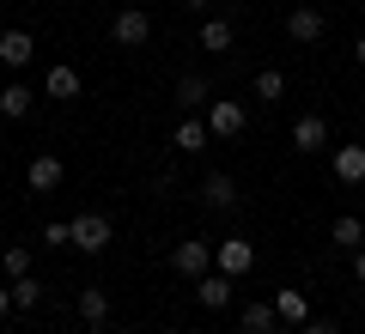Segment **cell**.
Returning a JSON list of instances; mask_svg holds the SVG:
<instances>
[{"mask_svg":"<svg viewBox=\"0 0 365 334\" xmlns=\"http://www.w3.org/2000/svg\"><path fill=\"white\" fill-rule=\"evenodd\" d=\"M6 310H13V286H0V316H6Z\"/></svg>","mask_w":365,"mask_h":334,"instance_id":"cell-28","label":"cell"},{"mask_svg":"<svg viewBox=\"0 0 365 334\" xmlns=\"http://www.w3.org/2000/svg\"><path fill=\"white\" fill-rule=\"evenodd\" d=\"M292 146H299V152H323L329 146V122L323 116H299L292 122Z\"/></svg>","mask_w":365,"mask_h":334,"instance_id":"cell-11","label":"cell"},{"mask_svg":"<svg viewBox=\"0 0 365 334\" xmlns=\"http://www.w3.org/2000/svg\"><path fill=\"white\" fill-rule=\"evenodd\" d=\"M359 244H365V219H359Z\"/></svg>","mask_w":365,"mask_h":334,"instance_id":"cell-31","label":"cell"},{"mask_svg":"<svg viewBox=\"0 0 365 334\" xmlns=\"http://www.w3.org/2000/svg\"><path fill=\"white\" fill-rule=\"evenodd\" d=\"M353 280H365V244L353 249Z\"/></svg>","mask_w":365,"mask_h":334,"instance_id":"cell-27","label":"cell"},{"mask_svg":"<svg viewBox=\"0 0 365 334\" xmlns=\"http://www.w3.org/2000/svg\"><path fill=\"white\" fill-rule=\"evenodd\" d=\"M79 322H86L91 334L104 328V322H110V292H98V286H86V292H79Z\"/></svg>","mask_w":365,"mask_h":334,"instance_id":"cell-13","label":"cell"},{"mask_svg":"<svg viewBox=\"0 0 365 334\" xmlns=\"http://www.w3.org/2000/svg\"><path fill=\"white\" fill-rule=\"evenodd\" d=\"M237 201H244V194H237V182L225 177V170H207V177H201V207H213V213H237Z\"/></svg>","mask_w":365,"mask_h":334,"instance_id":"cell-6","label":"cell"},{"mask_svg":"<svg viewBox=\"0 0 365 334\" xmlns=\"http://www.w3.org/2000/svg\"><path fill=\"white\" fill-rule=\"evenodd\" d=\"M237 328H244V334H274V328H280V316H274V304H244Z\"/></svg>","mask_w":365,"mask_h":334,"instance_id":"cell-17","label":"cell"},{"mask_svg":"<svg viewBox=\"0 0 365 334\" xmlns=\"http://www.w3.org/2000/svg\"><path fill=\"white\" fill-rule=\"evenodd\" d=\"M256 98L280 103V98H287V73H280V67H262V73H256Z\"/></svg>","mask_w":365,"mask_h":334,"instance_id":"cell-21","label":"cell"},{"mask_svg":"<svg viewBox=\"0 0 365 334\" xmlns=\"http://www.w3.org/2000/svg\"><path fill=\"white\" fill-rule=\"evenodd\" d=\"M116 334H140V328H116Z\"/></svg>","mask_w":365,"mask_h":334,"instance_id":"cell-32","label":"cell"},{"mask_svg":"<svg viewBox=\"0 0 365 334\" xmlns=\"http://www.w3.org/2000/svg\"><path fill=\"white\" fill-rule=\"evenodd\" d=\"M182 6H207V0H182Z\"/></svg>","mask_w":365,"mask_h":334,"instance_id":"cell-30","label":"cell"},{"mask_svg":"<svg viewBox=\"0 0 365 334\" xmlns=\"http://www.w3.org/2000/svg\"><path fill=\"white\" fill-rule=\"evenodd\" d=\"M353 61H359V67H365V37H359V43H353Z\"/></svg>","mask_w":365,"mask_h":334,"instance_id":"cell-29","label":"cell"},{"mask_svg":"<svg viewBox=\"0 0 365 334\" xmlns=\"http://www.w3.org/2000/svg\"><path fill=\"white\" fill-rule=\"evenodd\" d=\"M335 177L341 182H365V146H335Z\"/></svg>","mask_w":365,"mask_h":334,"instance_id":"cell-16","label":"cell"},{"mask_svg":"<svg viewBox=\"0 0 365 334\" xmlns=\"http://www.w3.org/2000/svg\"><path fill=\"white\" fill-rule=\"evenodd\" d=\"M170 268L182 273V280H201V273L213 268V244H201V237H189V244L170 249Z\"/></svg>","mask_w":365,"mask_h":334,"instance_id":"cell-5","label":"cell"},{"mask_svg":"<svg viewBox=\"0 0 365 334\" xmlns=\"http://www.w3.org/2000/svg\"><path fill=\"white\" fill-rule=\"evenodd\" d=\"M207 140H213V134H207V122H201V116H182L177 134H170V146H177V152H207Z\"/></svg>","mask_w":365,"mask_h":334,"instance_id":"cell-12","label":"cell"},{"mask_svg":"<svg viewBox=\"0 0 365 334\" xmlns=\"http://www.w3.org/2000/svg\"><path fill=\"white\" fill-rule=\"evenodd\" d=\"M165 334H182V328H165Z\"/></svg>","mask_w":365,"mask_h":334,"instance_id":"cell-33","label":"cell"},{"mask_svg":"<svg viewBox=\"0 0 365 334\" xmlns=\"http://www.w3.org/2000/svg\"><path fill=\"white\" fill-rule=\"evenodd\" d=\"M110 37H116V43H122V49H140V43H146V37H153V19H146V13H140V6H122V13H116V19H110Z\"/></svg>","mask_w":365,"mask_h":334,"instance_id":"cell-4","label":"cell"},{"mask_svg":"<svg viewBox=\"0 0 365 334\" xmlns=\"http://www.w3.org/2000/svg\"><path fill=\"white\" fill-rule=\"evenodd\" d=\"M244 128H250V110L237 98H213L207 103V134H213V140H237Z\"/></svg>","mask_w":365,"mask_h":334,"instance_id":"cell-1","label":"cell"},{"mask_svg":"<svg viewBox=\"0 0 365 334\" xmlns=\"http://www.w3.org/2000/svg\"><path fill=\"white\" fill-rule=\"evenodd\" d=\"M213 268L232 273V280H244V273L256 268V244H250V237H225V244H213Z\"/></svg>","mask_w":365,"mask_h":334,"instance_id":"cell-2","label":"cell"},{"mask_svg":"<svg viewBox=\"0 0 365 334\" xmlns=\"http://www.w3.org/2000/svg\"><path fill=\"white\" fill-rule=\"evenodd\" d=\"M73 225V244L86 249V256H104L110 249V219L104 213H79V219H67Z\"/></svg>","mask_w":365,"mask_h":334,"instance_id":"cell-3","label":"cell"},{"mask_svg":"<svg viewBox=\"0 0 365 334\" xmlns=\"http://www.w3.org/2000/svg\"><path fill=\"white\" fill-rule=\"evenodd\" d=\"M177 103H182V116L201 110V103H213V98H207V79H201V73H182V79H177Z\"/></svg>","mask_w":365,"mask_h":334,"instance_id":"cell-18","label":"cell"},{"mask_svg":"<svg viewBox=\"0 0 365 334\" xmlns=\"http://www.w3.org/2000/svg\"><path fill=\"white\" fill-rule=\"evenodd\" d=\"M299 334H341L335 322H323V316H311V322H299Z\"/></svg>","mask_w":365,"mask_h":334,"instance_id":"cell-26","label":"cell"},{"mask_svg":"<svg viewBox=\"0 0 365 334\" xmlns=\"http://www.w3.org/2000/svg\"><path fill=\"white\" fill-rule=\"evenodd\" d=\"M37 304H43V286H37V273L13 280V310H37Z\"/></svg>","mask_w":365,"mask_h":334,"instance_id":"cell-22","label":"cell"},{"mask_svg":"<svg viewBox=\"0 0 365 334\" xmlns=\"http://www.w3.org/2000/svg\"><path fill=\"white\" fill-rule=\"evenodd\" d=\"M0 268H6V280H25V273H31V249H25V244H6Z\"/></svg>","mask_w":365,"mask_h":334,"instance_id":"cell-23","label":"cell"},{"mask_svg":"<svg viewBox=\"0 0 365 334\" xmlns=\"http://www.w3.org/2000/svg\"><path fill=\"white\" fill-rule=\"evenodd\" d=\"M323 31H329V19L317 13V6H292V19H287V37L292 43H317Z\"/></svg>","mask_w":365,"mask_h":334,"instance_id":"cell-10","label":"cell"},{"mask_svg":"<svg viewBox=\"0 0 365 334\" xmlns=\"http://www.w3.org/2000/svg\"><path fill=\"white\" fill-rule=\"evenodd\" d=\"M61 177H67V170H61V158H55V152H37V158L25 165L31 194H55V189H61Z\"/></svg>","mask_w":365,"mask_h":334,"instance_id":"cell-7","label":"cell"},{"mask_svg":"<svg viewBox=\"0 0 365 334\" xmlns=\"http://www.w3.org/2000/svg\"><path fill=\"white\" fill-rule=\"evenodd\" d=\"M274 316L287 322V328H299V322H311V298L304 292H280L274 298Z\"/></svg>","mask_w":365,"mask_h":334,"instance_id":"cell-15","label":"cell"},{"mask_svg":"<svg viewBox=\"0 0 365 334\" xmlns=\"http://www.w3.org/2000/svg\"><path fill=\"white\" fill-rule=\"evenodd\" d=\"M43 244H73V225H67V219H49V225H43Z\"/></svg>","mask_w":365,"mask_h":334,"instance_id":"cell-25","label":"cell"},{"mask_svg":"<svg viewBox=\"0 0 365 334\" xmlns=\"http://www.w3.org/2000/svg\"><path fill=\"white\" fill-rule=\"evenodd\" d=\"M31 103H37V91H31L25 85V79H13V85H6V91H0V116H31Z\"/></svg>","mask_w":365,"mask_h":334,"instance_id":"cell-14","label":"cell"},{"mask_svg":"<svg viewBox=\"0 0 365 334\" xmlns=\"http://www.w3.org/2000/svg\"><path fill=\"white\" fill-rule=\"evenodd\" d=\"M201 49L232 55V19H207V25H201Z\"/></svg>","mask_w":365,"mask_h":334,"instance_id":"cell-19","label":"cell"},{"mask_svg":"<svg viewBox=\"0 0 365 334\" xmlns=\"http://www.w3.org/2000/svg\"><path fill=\"white\" fill-rule=\"evenodd\" d=\"M195 298H201V304H207V310H225V304H232V273L207 268V273H201V280H195Z\"/></svg>","mask_w":365,"mask_h":334,"instance_id":"cell-9","label":"cell"},{"mask_svg":"<svg viewBox=\"0 0 365 334\" xmlns=\"http://www.w3.org/2000/svg\"><path fill=\"white\" fill-rule=\"evenodd\" d=\"M0 61L13 67V73H25V67L37 61V37H31V31H0Z\"/></svg>","mask_w":365,"mask_h":334,"instance_id":"cell-8","label":"cell"},{"mask_svg":"<svg viewBox=\"0 0 365 334\" xmlns=\"http://www.w3.org/2000/svg\"><path fill=\"white\" fill-rule=\"evenodd\" d=\"M329 237H335L341 249H359V219H335V225H329Z\"/></svg>","mask_w":365,"mask_h":334,"instance_id":"cell-24","label":"cell"},{"mask_svg":"<svg viewBox=\"0 0 365 334\" xmlns=\"http://www.w3.org/2000/svg\"><path fill=\"white\" fill-rule=\"evenodd\" d=\"M43 91H49V98H79V73H73V67H49Z\"/></svg>","mask_w":365,"mask_h":334,"instance_id":"cell-20","label":"cell"}]
</instances>
